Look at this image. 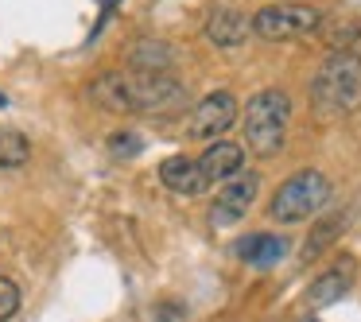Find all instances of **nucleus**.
Returning <instances> with one entry per match:
<instances>
[{
  "mask_svg": "<svg viewBox=\"0 0 361 322\" xmlns=\"http://www.w3.org/2000/svg\"><path fill=\"white\" fill-rule=\"evenodd\" d=\"M102 109L113 113H148V117H167V113H179L187 105V86L175 82L171 74H152V70H105L102 78L90 86Z\"/></svg>",
  "mask_w": 361,
  "mask_h": 322,
  "instance_id": "nucleus-1",
  "label": "nucleus"
},
{
  "mask_svg": "<svg viewBox=\"0 0 361 322\" xmlns=\"http://www.w3.org/2000/svg\"><path fill=\"white\" fill-rule=\"evenodd\" d=\"M311 109L319 117H342L361 101V55L357 51H330V58L311 78Z\"/></svg>",
  "mask_w": 361,
  "mask_h": 322,
  "instance_id": "nucleus-2",
  "label": "nucleus"
},
{
  "mask_svg": "<svg viewBox=\"0 0 361 322\" xmlns=\"http://www.w3.org/2000/svg\"><path fill=\"white\" fill-rule=\"evenodd\" d=\"M288 125H291V97L283 89H260L245 105V144L252 156L272 159L288 144Z\"/></svg>",
  "mask_w": 361,
  "mask_h": 322,
  "instance_id": "nucleus-3",
  "label": "nucleus"
},
{
  "mask_svg": "<svg viewBox=\"0 0 361 322\" xmlns=\"http://www.w3.org/2000/svg\"><path fill=\"white\" fill-rule=\"evenodd\" d=\"M326 202H330V179L322 171H314V167H307V171L291 175L288 182L276 187L272 202H268V213L280 225H295V221L314 218Z\"/></svg>",
  "mask_w": 361,
  "mask_h": 322,
  "instance_id": "nucleus-4",
  "label": "nucleus"
},
{
  "mask_svg": "<svg viewBox=\"0 0 361 322\" xmlns=\"http://www.w3.org/2000/svg\"><path fill=\"white\" fill-rule=\"evenodd\" d=\"M322 12L311 4H268L252 16V32L260 39H299V35L319 32Z\"/></svg>",
  "mask_w": 361,
  "mask_h": 322,
  "instance_id": "nucleus-5",
  "label": "nucleus"
},
{
  "mask_svg": "<svg viewBox=\"0 0 361 322\" xmlns=\"http://www.w3.org/2000/svg\"><path fill=\"white\" fill-rule=\"evenodd\" d=\"M233 120H237V97L229 89H218V94L202 97L195 105V113L187 120V136L190 140H202V144H214L218 136H226L233 128Z\"/></svg>",
  "mask_w": 361,
  "mask_h": 322,
  "instance_id": "nucleus-6",
  "label": "nucleus"
},
{
  "mask_svg": "<svg viewBox=\"0 0 361 322\" xmlns=\"http://www.w3.org/2000/svg\"><path fill=\"white\" fill-rule=\"evenodd\" d=\"M257 190H260V179H257L252 171L229 179L226 187H221V194L214 198V206H210V229H229V225H237V221H241L245 213L252 210V202H257Z\"/></svg>",
  "mask_w": 361,
  "mask_h": 322,
  "instance_id": "nucleus-7",
  "label": "nucleus"
},
{
  "mask_svg": "<svg viewBox=\"0 0 361 322\" xmlns=\"http://www.w3.org/2000/svg\"><path fill=\"white\" fill-rule=\"evenodd\" d=\"M159 182L175 194H187V198H198L210 190V179H206L202 163L198 159H187V156H171L159 163Z\"/></svg>",
  "mask_w": 361,
  "mask_h": 322,
  "instance_id": "nucleus-8",
  "label": "nucleus"
},
{
  "mask_svg": "<svg viewBox=\"0 0 361 322\" xmlns=\"http://www.w3.org/2000/svg\"><path fill=\"white\" fill-rule=\"evenodd\" d=\"M249 32H252V20L237 8H214L206 16V39L221 51H237L249 39Z\"/></svg>",
  "mask_w": 361,
  "mask_h": 322,
  "instance_id": "nucleus-9",
  "label": "nucleus"
},
{
  "mask_svg": "<svg viewBox=\"0 0 361 322\" xmlns=\"http://www.w3.org/2000/svg\"><path fill=\"white\" fill-rule=\"evenodd\" d=\"M350 287H353V260H342V264L326 268L322 275H314V280H311V287H307V306H314V311L334 306Z\"/></svg>",
  "mask_w": 361,
  "mask_h": 322,
  "instance_id": "nucleus-10",
  "label": "nucleus"
},
{
  "mask_svg": "<svg viewBox=\"0 0 361 322\" xmlns=\"http://www.w3.org/2000/svg\"><path fill=\"white\" fill-rule=\"evenodd\" d=\"M206 179L210 182H229L237 175H245V148L241 144H229V140H214L210 148L198 156Z\"/></svg>",
  "mask_w": 361,
  "mask_h": 322,
  "instance_id": "nucleus-11",
  "label": "nucleus"
},
{
  "mask_svg": "<svg viewBox=\"0 0 361 322\" xmlns=\"http://www.w3.org/2000/svg\"><path fill=\"white\" fill-rule=\"evenodd\" d=\"M237 256L252 268H272L288 256V241H283V237H272V233H252V237H241V241H237Z\"/></svg>",
  "mask_w": 361,
  "mask_h": 322,
  "instance_id": "nucleus-12",
  "label": "nucleus"
},
{
  "mask_svg": "<svg viewBox=\"0 0 361 322\" xmlns=\"http://www.w3.org/2000/svg\"><path fill=\"white\" fill-rule=\"evenodd\" d=\"M342 233H345V213H330V218H322L319 225L311 229V237L303 241V249H299V260H307V264H311V260H319L322 252H326Z\"/></svg>",
  "mask_w": 361,
  "mask_h": 322,
  "instance_id": "nucleus-13",
  "label": "nucleus"
},
{
  "mask_svg": "<svg viewBox=\"0 0 361 322\" xmlns=\"http://www.w3.org/2000/svg\"><path fill=\"white\" fill-rule=\"evenodd\" d=\"M128 63L136 66V70H152V74H167L175 66V51L167 47V43L159 39H140L133 47V55H128Z\"/></svg>",
  "mask_w": 361,
  "mask_h": 322,
  "instance_id": "nucleus-14",
  "label": "nucleus"
},
{
  "mask_svg": "<svg viewBox=\"0 0 361 322\" xmlns=\"http://www.w3.org/2000/svg\"><path fill=\"white\" fill-rule=\"evenodd\" d=\"M32 159V144L12 128H0V171H20Z\"/></svg>",
  "mask_w": 361,
  "mask_h": 322,
  "instance_id": "nucleus-15",
  "label": "nucleus"
},
{
  "mask_svg": "<svg viewBox=\"0 0 361 322\" xmlns=\"http://www.w3.org/2000/svg\"><path fill=\"white\" fill-rule=\"evenodd\" d=\"M16 311H20V287H16V280L0 275V322H8Z\"/></svg>",
  "mask_w": 361,
  "mask_h": 322,
  "instance_id": "nucleus-16",
  "label": "nucleus"
},
{
  "mask_svg": "<svg viewBox=\"0 0 361 322\" xmlns=\"http://www.w3.org/2000/svg\"><path fill=\"white\" fill-rule=\"evenodd\" d=\"M140 148H144V140L136 132H113L109 136V151H113V156H140Z\"/></svg>",
  "mask_w": 361,
  "mask_h": 322,
  "instance_id": "nucleus-17",
  "label": "nucleus"
},
{
  "mask_svg": "<svg viewBox=\"0 0 361 322\" xmlns=\"http://www.w3.org/2000/svg\"><path fill=\"white\" fill-rule=\"evenodd\" d=\"M357 35H361V27L345 20V24H338V27H334V35H330V47H334V51H353Z\"/></svg>",
  "mask_w": 361,
  "mask_h": 322,
  "instance_id": "nucleus-18",
  "label": "nucleus"
},
{
  "mask_svg": "<svg viewBox=\"0 0 361 322\" xmlns=\"http://www.w3.org/2000/svg\"><path fill=\"white\" fill-rule=\"evenodd\" d=\"M4 105H8V97H4V94H0V109H4Z\"/></svg>",
  "mask_w": 361,
  "mask_h": 322,
  "instance_id": "nucleus-19",
  "label": "nucleus"
},
{
  "mask_svg": "<svg viewBox=\"0 0 361 322\" xmlns=\"http://www.w3.org/2000/svg\"><path fill=\"white\" fill-rule=\"evenodd\" d=\"M105 4H113V0H105Z\"/></svg>",
  "mask_w": 361,
  "mask_h": 322,
  "instance_id": "nucleus-20",
  "label": "nucleus"
}]
</instances>
